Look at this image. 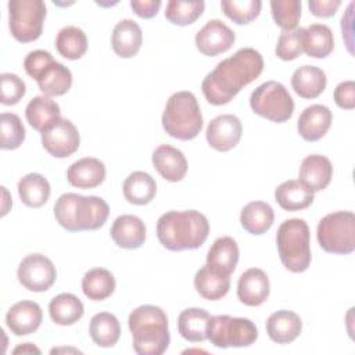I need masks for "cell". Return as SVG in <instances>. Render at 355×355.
Returning <instances> with one entry per match:
<instances>
[{
  "instance_id": "6da1fadb",
  "label": "cell",
  "mask_w": 355,
  "mask_h": 355,
  "mask_svg": "<svg viewBox=\"0 0 355 355\" xmlns=\"http://www.w3.org/2000/svg\"><path fill=\"white\" fill-rule=\"evenodd\" d=\"M263 69L261 53L251 47L237 50L232 57L218 62L201 83L207 101L212 105L227 104L244 86L255 80Z\"/></svg>"
},
{
  "instance_id": "7a4b0ae2",
  "label": "cell",
  "mask_w": 355,
  "mask_h": 355,
  "mask_svg": "<svg viewBox=\"0 0 355 355\" xmlns=\"http://www.w3.org/2000/svg\"><path fill=\"white\" fill-rule=\"evenodd\" d=\"M208 233V219L196 209L168 211L157 222V237L169 251L196 250L204 244Z\"/></svg>"
},
{
  "instance_id": "3957f363",
  "label": "cell",
  "mask_w": 355,
  "mask_h": 355,
  "mask_svg": "<svg viewBox=\"0 0 355 355\" xmlns=\"http://www.w3.org/2000/svg\"><path fill=\"white\" fill-rule=\"evenodd\" d=\"M110 214L108 204L97 196L65 193L54 205L57 222L68 232L100 229Z\"/></svg>"
},
{
  "instance_id": "277c9868",
  "label": "cell",
  "mask_w": 355,
  "mask_h": 355,
  "mask_svg": "<svg viewBox=\"0 0 355 355\" xmlns=\"http://www.w3.org/2000/svg\"><path fill=\"white\" fill-rule=\"evenodd\" d=\"M133 338V349L139 355H161L166 351L171 336L166 313L155 305L133 309L128 319Z\"/></svg>"
},
{
  "instance_id": "5b68a950",
  "label": "cell",
  "mask_w": 355,
  "mask_h": 355,
  "mask_svg": "<svg viewBox=\"0 0 355 355\" xmlns=\"http://www.w3.org/2000/svg\"><path fill=\"white\" fill-rule=\"evenodd\" d=\"M164 130L179 140L194 139L202 128V115L196 96L191 92L173 93L162 114Z\"/></svg>"
},
{
  "instance_id": "8992f818",
  "label": "cell",
  "mask_w": 355,
  "mask_h": 355,
  "mask_svg": "<svg viewBox=\"0 0 355 355\" xmlns=\"http://www.w3.org/2000/svg\"><path fill=\"white\" fill-rule=\"evenodd\" d=\"M277 251L286 269L294 273L306 270L311 265L309 227L304 219L293 218L284 220L276 234Z\"/></svg>"
},
{
  "instance_id": "52a82bcc",
  "label": "cell",
  "mask_w": 355,
  "mask_h": 355,
  "mask_svg": "<svg viewBox=\"0 0 355 355\" xmlns=\"http://www.w3.org/2000/svg\"><path fill=\"white\" fill-rule=\"evenodd\" d=\"M316 237L326 252L351 254L355 250V215L351 211L327 214L318 225Z\"/></svg>"
},
{
  "instance_id": "ba28073f",
  "label": "cell",
  "mask_w": 355,
  "mask_h": 355,
  "mask_svg": "<svg viewBox=\"0 0 355 355\" xmlns=\"http://www.w3.org/2000/svg\"><path fill=\"white\" fill-rule=\"evenodd\" d=\"M207 338L218 348L248 347L258 338V329L247 318L215 315L209 318Z\"/></svg>"
},
{
  "instance_id": "9c48e42d",
  "label": "cell",
  "mask_w": 355,
  "mask_h": 355,
  "mask_svg": "<svg viewBox=\"0 0 355 355\" xmlns=\"http://www.w3.org/2000/svg\"><path fill=\"white\" fill-rule=\"evenodd\" d=\"M46 18V6L42 0H10L8 26L12 37L29 43L40 37Z\"/></svg>"
},
{
  "instance_id": "30bf717a",
  "label": "cell",
  "mask_w": 355,
  "mask_h": 355,
  "mask_svg": "<svg viewBox=\"0 0 355 355\" xmlns=\"http://www.w3.org/2000/svg\"><path fill=\"white\" fill-rule=\"evenodd\" d=\"M250 107L255 114L277 123L288 121L294 112L293 97L282 83L275 80L259 85L251 93Z\"/></svg>"
},
{
  "instance_id": "8fae6325",
  "label": "cell",
  "mask_w": 355,
  "mask_h": 355,
  "mask_svg": "<svg viewBox=\"0 0 355 355\" xmlns=\"http://www.w3.org/2000/svg\"><path fill=\"white\" fill-rule=\"evenodd\" d=\"M17 277L29 291L42 293L54 284L57 270L54 263L43 254H29L18 265Z\"/></svg>"
},
{
  "instance_id": "7c38bea8",
  "label": "cell",
  "mask_w": 355,
  "mask_h": 355,
  "mask_svg": "<svg viewBox=\"0 0 355 355\" xmlns=\"http://www.w3.org/2000/svg\"><path fill=\"white\" fill-rule=\"evenodd\" d=\"M79 132L67 118L57 119L42 132V144L44 150L55 158L72 155L79 148Z\"/></svg>"
},
{
  "instance_id": "4fadbf2b",
  "label": "cell",
  "mask_w": 355,
  "mask_h": 355,
  "mask_svg": "<svg viewBox=\"0 0 355 355\" xmlns=\"http://www.w3.org/2000/svg\"><path fill=\"white\" fill-rule=\"evenodd\" d=\"M234 32L220 19H209L196 35V46L208 57L227 51L234 43Z\"/></svg>"
},
{
  "instance_id": "5bb4252c",
  "label": "cell",
  "mask_w": 355,
  "mask_h": 355,
  "mask_svg": "<svg viewBox=\"0 0 355 355\" xmlns=\"http://www.w3.org/2000/svg\"><path fill=\"white\" fill-rule=\"evenodd\" d=\"M243 126L240 119L232 114L215 116L207 128L205 137L208 144L216 151H229L241 139Z\"/></svg>"
},
{
  "instance_id": "9a60e30c",
  "label": "cell",
  "mask_w": 355,
  "mask_h": 355,
  "mask_svg": "<svg viewBox=\"0 0 355 355\" xmlns=\"http://www.w3.org/2000/svg\"><path fill=\"white\" fill-rule=\"evenodd\" d=\"M270 291L268 275L259 268L247 269L237 283V298L248 306L262 305Z\"/></svg>"
},
{
  "instance_id": "2e32d148",
  "label": "cell",
  "mask_w": 355,
  "mask_h": 355,
  "mask_svg": "<svg viewBox=\"0 0 355 355\" xmlns=\"http://www.w3.org/2000/svg\"><path fill=\"white\" fill-rule=\"evenodd\" d=\"M42 319V308L35 301H19L14 304L6 315L7 327L15 336H28L35 333L39 329Z\"/></svg>"
},
{
  "instance_id": "e0dca14e",
  "label": "cell",
  "mask_w": 355,
  "mask_h": 355,
  "mask_svg": "<svg viewBox=\"0 0 355 355\" xmlns=\"http://www.w3.org/2000/svg\"><path fill=\"white\" fill-rule=\"evenodd\" d=\"M331 111L322 104L306 107L297 122L300 136L306 141H316L322 139L331 125Z\"/></svg>"
},
{
  "instance_id": "ac0fdd59",
  "label": "cell",
  "mask_w": 355,
  "mask_h": 355,
  "mask_svg": "<svg viewBox=\"0 0 355 355\" xmlns=\"http://www.w3.org/2000/svg\"><path fill=\"white\" fill-rule=\"evenodd\" d=\"M151 159L157 172L168 182H179L187 172V159L184 154L169 144L158 146L154 150Z\"/></svg>"
},
{
  "instance_id": "d6986e66",
  "label": "cell",
  "mask_w": 355,
  "mask_h": 355,
  "mask_svg": "<svg viewBox=\"0 0 355 355\" xmlns=\"http://www.w3.org/2000/svg\"><path fill=\"white\" fill-rule=\"evenodd\" d=\"M333 176V166L329 158L319 154L308 155L300 166V183L312 193L327 187Z\"/></svg>"
},
{
  "instance_id": "ffe728a7",
  "label": "cell",
  "mask_w": 355,
  "mask_h": 355,
  "mask_svg": "<svg viewBox=\"0 0 355 355\" xmlns=\"http://www.w3.org/2000/svg\"><path fill=\"white\" fill-rule=\"evenodd\" d=\"M110 234L118 247L136 250L146 240V226L136 215H121L114 220Z\"/></svg>"
},
{
  "instance_id": "44dd1931",
  "label": "cell",
  "mask_w": 355,
  "mask_h": 355,
  "mask_svg": "<svg viewBox=\"0 0 355 355\" xmlns=\"http://www.w3.org/2000/svg\"><path fill=\"white\" fill-rule=\"evenodd\" d=\"M68 182L78 189H93L105 179L104 164L93 157H85L73 162L67 171Z\"/></svg>"
},
{
  "instance_id": "7402d4cb",
  "label": "cell",
  "mask_w": 355,
  "mask_h": 355,
  "mask_svg": "<svg viewBox=\"0 0 355 355\" xmlns=\"http://www.w3.org/2000/svg\"><path fill=\"white\" fill-rule=\"evenodd\" d=\"M302 330L300 316L287 309L273 312L266 320V333L269 338L277 344H288L294 341Z\"/></svg>"
},
{
  "instance_id": "603a6c76",
  "label": "cell",
  "mask_w": 355,
  "mask_h": 355,
  "mask_svg": "<svg viewBox=\"0 0 355 355\" xmlns=\"http://www.w3.org/2000/svg\"><path fill=\"white\" fill-rule=\"evenodd\" d=\"M141 28L133 19H122L115 25L111 36V44L116 55L122 58L136 55L141 47Z\"/></svg>"
},
{
  "instance_id": "cb8c5ba5",
  "label": "cell",
  "mask_w": 355,
  "mask_h": 355,
  "mask_svg": "<svg viewBox=\"0 0 355 355\" xmlns=\"http://www.w3.org/2000/svg\"><path fill=\"white\" fill-rule=\"evenodd\" d=\"M194 287L202 298L216 301L227 294L230 288V277L229 275L205 263L194 276Z\"/></svg>"
},
{
  "instance_id": "d4e9b609",
  "label": "cell",
  "mask_w": 355,
  "mask_h": 355,
  "mask_svg": "<svg viewBox=\"0 0 355 355\" xmlns=\"http://www.w3.org/2000/svg\"><path fill=\"white\" fill-rule=\"evenodd\" d=\"M36 82L43 96L58 97L71 89L72 73L64 64L54 60L39 73Z\"/></svg>"
},
{
  "instance_id": "484cf974",
  "label": "cell",
  "mask_w": 355,
  "mask_h": 355,
  "mask_svg": "<svg viewBox=\"0 0 355 355\" xmlns=\"http://www.w3.org/2000/svg\"><path fill=\"white\" fill-rule=\"evenodd\" d=\"M294 92L302 98H316L326 87V73L313 65L297 68L291 76Z\"/></svg>"
},
{
  "instance_id": "4316f807",
  "label": "cell",
  "mask_w": 355,
  "mask_h": 355,
  "mask_svg": "<svg viewBox=\"0 0 355 355\" xmlns=\"http://www.w3.org/2000/svg\"><path fill=\"white\" fill-rule=\"evenodd\" d=\"M25 116L29 125L42 133L47 126L61 118V110L50 97L36 96L28 103Z\"/></svg>"
},
{
  "instance_id": "83f0119b",
  "label": "cell",
  "mask_w": 355,
  "mask_h": 355,
  "mask_svg": "<svg viewBox=\"0 0 355 355\" xmlns=\"http://www.w3.org/2000/svg\"><path fill=\"white\" fill-rule=\"evenodd\" d=\"M237 262L239 245L229 236L216 239L207 254V263L229 276L234 272Z\"/></svg>"
},
{
  "instance_id": "f1b7e54d",
  "label": "cell",
  "mask_w": 355,
  "mask_h": 355,
  "mask_svg": "<svg viewBox=\"0 0 355 355\" xmlns=\"http://www.w3.org/2000/svg\"><path fill=\"white\" fill-rule=\"evenodd\" d=\"M275 212L273 208L263 201L248 202L240 214V222L244 230L251 234L259 236L270 229L273 225Z\"/></svg>"
},
{
  "instance_id": "f546056e",
  "label": "cell",
  "mask_w": 355,
  "mask_h": 355,
  "mask_svg": "<svg viewBox=\"0 0 355 355\" xmlns=\"http://www.w3.org/2000/svg\"><path fill=\"white\" fill-rule=\"evenodd\" d=\"M85 308L82 301L71 293H61L55 295L49 304V313L51 320L60 326H71L83 316Z\"/></svg>"
},
{
  "instance_id": "4dcf8cb0",
  "label": "cell",
  "mask_w": 355,
  "mask_h": 355,
  "mask_svg": "<svg viewBox=\"0 0 355 355\" xmlns=\"http://www.w3.org/2000/svg\"><path fill=\"white\" fill-rule=\"evenodd\" d=\"M123 196L135 205L148 204L157 193V183L150 173L143 171L132 172L123 182Z\"/></svg>"
},
{
  "instance_id": "1f68e13d",
  "label": "cell",
  "mask_w": 355,
  "mask_h": 355,
  "mask_svg": "<svg viewBox=\"0 0 355 355\" xmlns=\"http://www.w3.org/2000/svg\"><path fill=\"white\" fill-rule=\"evenodd\" d=\"M277 204L286 211H300L313 202V193L300 180H286L275 190Z\"/></svg>"
},
{
  "instance_id": "d6a6232c",
  "label": "cell",
  "mask_w": 355,
  "mask_h": 355,
  "mask_svg": "<svg viewBox=\"0 0 355 355\" xmlns=\"http://www.w3.org/2000/svg\"><path fill=\"white\" fill-rule=\"evenodd\" d=\"M89 334L98 347H114L121 336V324L115 315L110 312L96 313L89 324Z\"/></svg>"
},
{
  "instance_id": "836d02e7",
  "label": "cell",
  "mask_w": 355,
  "mask_h": 355,
  "mask_svg": "<svg viewBox=\"0 0 355 355\" xmlns=\"http://www.w3.org/2000/svg\"><path fill=\"white\" fill-rule=\"evenodd\" d=\"M334 47L331 29L324 24H312L304 29L302 50L313 58L327 57Z\"/></svg>"
},
{
  "instance_id": "e575fe53",
  "label": "cell",
  "mask_w": 355,
  "mask_h": 355,
  "mask_svg": "<svg viewBox=\"0 0 355 355\" xmlns=\"http://www.w3.org/2000/svg\"><path fill=\"white\" fill-rule=\"evenodd\" d=\"M211 315L201 308H187L178 318V329L180 336L190 343L207 340V327Z\"/></svg>"
},
{
  "instance_id": "d590c367",
  "label": "cell",
  "mask_w": 355,
  "mask_h": 355,
  "mask_svg": "<svg viewBox=\"0 0 355 355\" xmlns=\"http://www.w3.org/2000/svg\"><path fill=\"white\" fill-rule=\"evenodd\" d=\"M50 183L40 173H28L18 182V194L21 201L31 208L44 205L50 197Z\"/></svg>"
},
{
  "instance_id": "8d00e7d4",
  "label": "cell",
  "mask_w": 355,
  "mask_h": 355,
  "mask_svg": "<svg viewBox=\"0 0 355 355\" xmlns=\"http://www.w3.org/2000/svg\"><path fill=\"white\" fill-rule=\"evenodd\" d=\"M82 290L89 300H107L115 290V277L104 268H93L85 273L82 279Z\"/></svg>"
},
{
  "instance_id": "74e56055",
  "label": "cell",
  "mask_w": 355,
  "mask_h": 355,
  "mask_svg": "<svg viewBox=\"0 0 355 355\" xmlns=\"http://www.w3.org/2000/svg\"><path fill=\"white\" fill-rule=\"evenodd\" d=\"M55 47L62 57L68 60H78L87 50L86 33L78 26H64L57 33Z\"/></svg>"
},
{
  "instance_id": "f35d334b",
  "label": "cell",
  "mask_w": 355,
  "mask_h": 355,
  "mask_svg": "<svg viewBox=\"0 0 355 355\" xmlns=\"http://www.w3.org/2000/svg\"><path fill=\"white\" fill-rule=\"evenodd\" d=\"M205 3L202 0H191V1H180L171 0L166 3L165 18L180 26L190 25L196 22V19L202 14Z\"/></svg>"
},
{
  "instance_id": "ab89813d",
  "label": "cell",
  "mask_w": 355,
  "mask_h": 355,
  "mask_svg": "<svg viewBox=\"0 0 355 355\" xmlns=\"http://www.w3.org/2000/svg\"><path fill=\"white\" fill-rule=\"evenodd\" d=\"M220 7L227 18L243 25L248 24L259 15L262 1L259 0H222Z\"/></svg>"
},
{
  "instance_id": "60d3db41",
  "label": "cell",
  "mask_w": 355,
  "mask_h": 355,
  "mask_svg": "<svg viewBox=\"0 0 355 355\" xmlns=\"http://www.w3.org/2000/svg\"><path fill=\"white\" fill-rule=\"evenodd\" d=\"M1 139L0 147L3 150L18 148L25 140V128L18 115L12 112H3L0 116Z\"/></svg>"
},
{
  "instance_id": "b9f144b4",
  "label": "cell",
  "mask_w": 355,
  "mask_h": 355,
  "mask_svg": "<svg viewBox=\"0 0 355 355\" xmlns=\"http://www.w3.org/2000/svg\"><path fill=\"white\" fill-rule=\"evenodd\" d=\"M270 10L276 25L284 31H293L301 18L300 0H272Z\"/></svg>"
},
{
  "instance_id": "7bdbcfd3",
  "label": "cell",
  "mask_w": 355,
  "mask_h": 355,
  "mask_svg": "<svg viewBox=\"0 0 355 355\" xmlns=\"http://www.w3.org/2000/svg\"><path fill=\"white\" fill-rule=\"evenodd\" d=\"M304 29L305 28H297L293 31H283L280 33L276 44V55L280 60L291 61L302 54Z\"/></svg>"
},
{
  "instance_id": "ee69618b",
  "label": "cell",
  "mask_w": 355,
  "mask_h": 355,
  "mask_svg": "<svg viewBox=\"0 0 355 355\" xmlns=\"http://www.w3.org/2000/svg\"><path fill=\"white\" fill-rule=\"evenodd\" d=\"M0 82H1V98H0V101L4 105H14L25 96L26 86L18 75L10 73V72L1 73L0 75Z\"/></svg>"
},
{
  "instance_id": "f6af8a7d",
  "label": "cell",
  "mask_w": 355,
  "mask_h": 355,
  "mask_svg": "<svg viewBox=\"0 0 355 355\" xmlns=\"http://www.w3.org/2000/svg\"><path fill=\"white\" fill-rule=\"evenodd\" d=\"M53 61H54V58L49 51L35 50V51L28 53V55L25 57L24 68L31 78L36 79L39 76V73Z\"/></svg>"
},
{
  "instance_id": "bcb514c9",
  "label": "cell",
  "mask_w": 355,
  "mask_h": 355,
  "mask_svg": "<svg viewBox=\"0 0 355 355\" xmlns=\"http://www.w3.org/2000/svg\"><path fill=\"white\" fill-rule=\"evenodd\" d=\"M334 101L340 108L352 110L355 107V83L354 80H345L337 85L334 89Z\"/></svg>"
},
{
  "instance_id": "7dc6e473",
  "label": "cell",
  "mask_w": 355,
  "mask_h": 355,
  "mask_svg": "<svg viewBox=\"0 0 355 355\" xmlns=\"http://www.w3.org/2000/svg\"><path fill=\"white\" fill-rule=\"evenodd\" d=\"M340 6H341L340 0H309L308 1V7L311 12L322 18L334 15Z\"/></svg>"
},
{
  "instance_id": "c3c4849f",
  "label": "cell",
  "mask_w": 355,
  "mask_h": 355,
  "mask_svg": "<svg viewBox=\"0 0 355 355\" xmlns=\"http://www.w3.org/2000/svg\"><path fill=\"white\" fill-rule=\"evenodd\" d=\"M130 7L139 17L153 18L161 7V0H132Z\"/></svg>"
},
{
  "instance_id": "681fc988",
  "label": "cell",
  "mask_w": 355,
  "mask_h": 355,
  "mask_svg": "<svg viewBox=\"0 0 355 355\" xmlns=\"http://www.w3.org/2000/svg\"><path fill=\"white\" fill-rule=\"evenodd\" d=\"M12 352L14 354H19V352H22V354H33V352L40 354V349L37 347H35L33 344H31V343H25L22 345H18Z\"/></svg>"
}]
</instances>
